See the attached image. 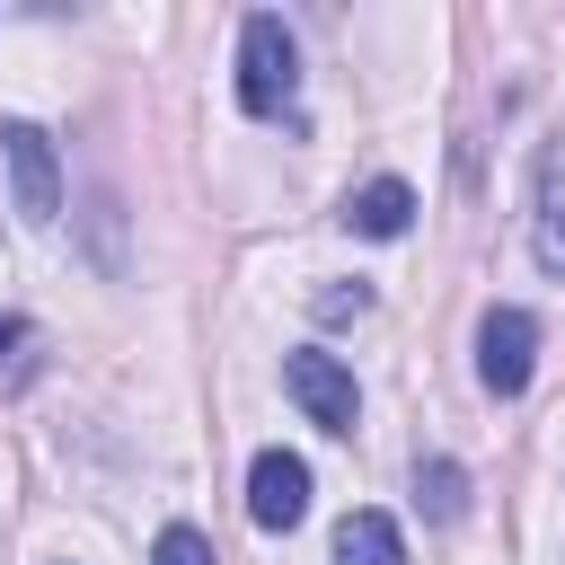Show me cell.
Returning a JSON list of instances; mask_svg holds the SVG:
<instances>
[{
	"label": "cell",
	"mask_w": 565,
	"mask_h": 565,
	"mask_svg": "<svg viewBox=\"0 0 565 565\" xmlns=\"http://www.w3.org/2000/svg\"><path fill=\"white\" fill-rule=\"evenodd\" d=\"M300 97V53H291V26L282 18H247L238 26V106L247 115H282Z\"/></svg>",
	"instance_id": "cell-1"
},
{
	"label": "cell",
	"mask_w": 565,
	"mask_h": 565,
	"mask_svg": "<svg viewBox=\"0 0 565 565\" xmlns=\"http://www.w3.org/2000/svg\"><path fill=\"white\" fill-rule=\"evenodd\" d=\"M282 388L300 397V415H309L318 433H344V441H353V424H362V388H353V371H344L335 353H282Z\"/></svg>",
	"instance_id": "cell-2"
},
{
	"label": "cell",
	"mask_w": 565,
	"mask_h": 565,
	"mask_svg": "<svg viewBox=\"0 0 565 565\" xmlns=\"http://www.w3.org/2000/svg\"><path fill=\"white\" fill-rule=\"evenodd\" d=\"M530 362H539V318L530 309H486L477 318V380L494 397H521L530 388Z\"/></svg>",
	"instance_id": "cell-3"
},
{
	"label": "cell",
	"mask_w": 565,
	"mask_h": 565,
	"mask_svg": "<svg viewBox=\"0 0 565 565\" xmlns=\"http://www.w3.org/2000/svg\"><path fill=\"white\" fill-rule=\"evenodd\" d=\"M247 521L256 530H300L309 521V459L300 450H256V468H247Z\"/></svg>",
	"instance_id": "cell-4"
},
{
	"label": "cell",
	"mask_w": 565,
	"mask_h": 565,
	"mask_svg": "<svg viewBox=\"0 0 565 565\" xmlns=\"http://www.w3.org/2000/svg\"><path fill=\"white\" fill-rule=\"evenodd\" d=\"M0 159H9V177H18V212L44 230V221L62 212V159H53V141H44L35 124H0Z\"/></svg>",
	"instance_id": "cell-5"
},
{
	"label": "cell",
	"mask_w": 565,
	"mask_h": 565,
	"mask_svg": "<svg viewBox=\"0 0 565 565\" xmlns=\"http://www.w3.org/2000/svg\"><path fill=\"white\" fill-rule=\"evenodd\" d=\"M530 247H539V265L565 282V132L539 150V212H530Z\"/></svg>",
	"instance_id": "cell-6"
},
{
	"label": "cell",
	"mask_w": 565,
	"mask_h": 565,
	"mask_svg": "<svg viewBox=\"0 0 565 565\" xmlns=\"http://www.w3.org/2000/svg\"><path fill=\"white\" fill-rule=\"evenodd\" d=\"M406 221H415L406 177H371L362 194H344V230H362V238H406Z\"/></svg>",
	"instance_id": "cell-7"
},
{
	"label": "cell",
	"mask_w": 565,
	"mask_h": 565,
	"mask_svg": "<svg viewBox=\"0 0 565 565\" xmlns=\"http://www.w3.org/2000/svg\"><path fill=\"white\" fill-rule=\"evenodd\" d=\"M335 565H406V539L388 512H344L335 521Z\"/></svg>",
	"instance_id": "cell-8"
},
{
	"label": "cell",
	"mask_w": 565,
	"mask_h": 565,
	"mask_svg": "<svg viewBox=\"0 0 565 565\" xmlns=\"http://www.w3.org/2000/svg\"><path fill=\"white\" fill-rule=\"evenodd\" d=\"M415 503H424L433 521H459V512H468V468H459V459L415 468Z\"/></svg>",
	"instance_id": "cell-9"
},
{
	"label": "cell",
	"mask_w": 565,
	"mask_h": 565,
	"mask_svg": "<svg viewBox=\"0 0 565 565\" xmlns=\"http://www.w3.org/2000/svg\"><path fill=\"white\" fill-rule=\"evenodd\" d=\"M150 565H212V539H203V530H185V521H168V530H159V547H150Z\"/></svg>",
	"instance_id": "cell-10"
},
{
	"label": "cell",
	"mask_w": 565,
	"mask_h": 565,
	"mask_svg": "<svg viewBox=\"0 0 565 565\" xmlns=\"http://www.w3.org/2000/svg\"><path fill=\"white\" fill-rule=\"evenodd\" d=\"M362 309H371V282H353V291H344V282L318 291V318H362Z\"/></svg>",
	"instance_id": "cell-11"
},
{
	"label": "cell",
	"mask_w": 565,
	"mask_h": 565,
	"mask_svg": "<svg viewBox=\"0 0 565 565\" xmlns=\"http://www.w3.org/2000/svg\"><path fill=\"white\" fill-rule=\"evenodd\" d=\"M26 335H35V327H26V318H0V353H18V344H26Z\"/></svg>",
	"instance_id": "cell-12"
}]
</instances>
